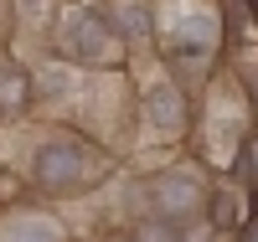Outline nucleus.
<instances>
[{
	"label": "nucleus",
	"instance_id": "f257e3e1",
	"mask_svg": "<svg viewBox=\"0 0 258 242\" xmlns=\"http://www.w3.org/2000/svg\"><path fill=\"white\" fill-rule=\"evenodd\" d=\"M41 160H52V165H36V175H41V181H52V186H62V181H78V175H83V149L78 144H47V155H41Z\"/></svg>",
	"mask_w": 258,
	"mask_h": 242
},
{
	"label": "nucleus",
	"instance_id": "20e7f679",
	"mask_svg": "<svg viewBox=\"0 0 258 242\" xmlns=\"http://www.w3.org/2000/svg\"><path fill=\"white\" fill-rule=\"evenodd\" d=\"M243 242H258V216H253V227H248V237Z\"/></svg>",
	"mask_w": 258,
	"mask_h": 242
},
{
	"label": "nucleus",
	"instance_id": "f03ea898",
	"mask_svg": "<svg viewBox=\"0 0 258 242\" xmlns=\"http://www.w3.org/2000/svg\"><path fill=\"white\" fill-rule=\"evenodd\" d=\"M212 201H217V227H232V222H243V196H238V191H217Z\"/></svg>",
	"mask_w": 258,
	"mask_h": 242
},
{
	"label": "nucleus",
	"instance_id": "7ed1b4c3",
	"mask_svg": "<svg viewBox=\"0 0 258 242\" xmlns=\"http://www.w3.org/2000/svg\"><path fill=\"white\" fill-rule=\"evenodd\" d=\"M140 242H181V222H165V216H155V222L140 227Z\"/></svg>",
	"mask_w": 258,
	"mask_h": 242
}]
</instances>
